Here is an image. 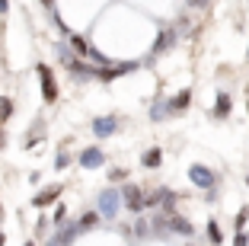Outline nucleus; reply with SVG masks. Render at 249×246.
<instances>
[{
    "label": "nucleus",
    "instance_id": "obj_7",
    "mask_svg": "<svg viewBox=\"0 0 249 246\" xmlns=\"http://www.w3.org/2000/svg\"><path fill=\"white\" fill-rule=\"evenodd\" d=\"M106 163V153L99 151V147H87V151H80V167L83 170H99Z\"/></svg>",
    "mask_w": 249,
    "mask_h": 246
},
{
    "label": "nucleus",
    "instance_id": "obj_24",
    "mask_svg": "<svg viewBox=\"0 0 249 246\" xmlns=\"http://www.w3.org/2000/svg\"><path fill=\"white\" fill-rule=\"evenodd\" d=\"M124 176H128V170H109V179L112 182H122Z\"/></svg>",
    "mask_w": 249,
    "mask_h": 246
},
{
    "label": "nucleus",
    "instance_id": "obj_3",
    "mask_svg": "<svg viewBox=\"0 0 249 246\" xmlns=\"http://www.w3.org/2000/svg\"><path fill=\"white\" fill-rule=\"evenodd\" d=\"M189 179L195 182L198 189H205V192H211L214 186H217V176L211 173L208 167H201V163H195V167H189Z\"/></svg>",
    "mask_w": 249,
    "mask_h": 246
},
{
    "label": "nucleus",
    "instance_id": "obj_2",
    "mask_svg": "<svg viewBox=\"0 0 249 246\" xmlns=\"http://www.w3.org/2000/svg\"><path fill=\"white\" fill-rule=\"evenodd\" d=\"M118 205H122V192L115 189L99 192V217H118Z\"/></svg>",
    "mask_w": 249,
    "mask_h": 246
},
{
    "label": "nucleus",
    "instance_id": "obj_19",
    "mask_svg": "<svg viewBox=\"0 0 249 246\" xmlns=\"http://www.w3.org/2000/svg\"><path fill=\"white\" fill-rule=\"evenodd\" d=\"M71 45L80 51V55H89V42H87L83 36H71Z\"/></svg>",
    "mask_w": 249,
    "mask_h": 246
},
{
    "label": "nucleus",
    "instance_id": "obj_11",
    "mask_svg": "<svg viewBox=\"0 0 249 246\" xmlns=\"http://www.w3.org/2000/svg\"><path fill=\"white\" fill-rule=\"evenodd\" d=\"M230 109H233L230 96H227V93H217V102H214V118H227Z\"/></svg>",
    "mask_w": 249,
    "mask_h": 246
},
{
    "label": "nucleus",
    "instance_id": "obj_20",
    "mask_svg": "<svg viewBox=\"0 0 249 246\" xmlns=\"http://www.w3.org/2000/svg\"><path fill=\"white\" fill-rule=\"evenodd\" d=\"M52 221H54L58 227L67 224V208H64V205H58V208H54V217H52Z\"/></svg>",
    "mask_w": 249,
    "mask_h": 246
},
{
    "label": "nucleus",
    "instance_id": "obj_26",
    "mask_svg": "<svg viewBox=\"0 0 249 246\" xmlns=\"http://www.w3.org/2000/svg\"><path fill=\"white\" fill-rule=\"evenodd\" d=\"M10 10V0H0V13H7Z\"/></svg>",
    "mask_w": 249,
    "mask_h": 246
},
{
    "label": "nucleus",
    "instance_id": "obj_13",
    "mask_svg": "<svg viewBox=\"0 0 249 246\" xmlns=\"http://www.w3.org/2000/svg\"><path fill=\"white\" fill-rule=\"evenodd\" d=\"M189 102H192V93H189V90H182L179 96H173V99H169V109H173V112H179V109H189Z\"/></svg>",
    "mask_w": 249,
    "mask_h": 246
},
{
    "label": "nucleus",
    "instance_id": "obj_31",
    "mask_svg": "<svg viewBox=\"0 0 249 246\" xmlns=\"http://www.w3.org/2000/svg\"><path fill=\"white\" fill-rule=\"evenodd\" d=\"M22 246H36V243H22Z\"/></svg>",
    "mask_w": 249,
    "mask_h": 246
},
{
    "label": "nucleus",
    "instance_id": "obj_22",
    "mask_svg": "<svg viewBox=\"0 0 249 246\" xmlns=\"http://www.w3.org/2000/svg\"><path fill=\"white\" fill-rule=\"evenodd\" d=\"M246 221H249V208H240V214H236V230H243V227H246Z\"/></svg>",
    "mask_w": 249,
    "mask_h": 246
},
{
    "label": "nucleus",
    "instance_id": "obj_27",
    "mask_svg": "<svg viewBox=\"0 0 249 246\" xmlns=\"http://www.w3.org/2000/svg\"><path fill=\"white\" fill-rule=\"evenodd\" d=\"M3 144H7V134H3V131H0V151H3Z\"/></svg>",
    "mask_w": 249,
    "mask_h": 246
},
{
    "label": "nucleus",
    "instance_id": "obj_28",
    "mask_svg": "<svg viewBox=\"0 0 249 246\" xmlns=\"http://www.w3.org/2000/svg\"><path fill=\"white\" fill-rule=\"evenodd\" d=\"M0 246H7V237H3V233H0Z\"/></svg>",
    "mask_w": 249,
    "mask_h": 246
},
{
    "label": "nucleus",
    "instance_id": "obj_15",
    "mask_svg": "<svg viewBox=\"0 0 249 246\" xmlns=\"http://www.w3.org/2000/svg\"><path fill=\"white\" fill-rule=\"evenodd\" d=\"M166 112H173V109H169V99H160L154 109H150V118H154V122H163V118H166Z\"/></svg>",
    "mask_w": 249,
    "mask_h": 246
},
{
    "label": "nucleus",
    "instance_id": "obj_9",
    "mask_svg": "<svg viewBox=\"0 0 249 246\" xmlns=\"http://www.w3.org/2000/svg\"><path fill=\"white\" fill-rule=\"evenodd\" d=\"M138 64H115V67H96V77H103V80H115V77H122V74H131Z\"/></svg>",
    "mask_w": 249,
    "mask_h": 246
},
{
    "label": "nucleus",
    "instance_id": "obj_8",
    "mask_svg": "<svg viewBox=\"0 0 249 246\" xmlns=\"http://www.w3.org/2000/svg\"><path fill=\"white\" fill-rule=\"evenodd\" d=\"M58 195H61V186H48V189H42V192L32 198V205H36V208H45V205L58 202Z\"/></svg>",
    "mask_w": 249,
    "mask_h": 246
},
{
    "label": "nucleus",
    "instance_id": "obj_10",
    "mask_svg": "<svg viewBox=\"0 0 249 246\" xmlns=\"http://www.w3.org/2000/svg\"><path fill=\"white\" fill-rule=\"evenodd\" d=\"M163 163V151L160 147H150V151H144V157H141V167H147V170H157Z\"/></svg>",
    "mask_w": 249,
    "mask_h": 246
},
{
    "label": "nucleus",
    "instance_id": "obj_16",
    "mask_svg": "<svg viewBox=\"0 0 249 246\" xmlns=\"http://www.w3.org/2000/svg\"><path fill=\"white\" fill-rule=\"evenodd\" d=\"M96 221H99V211H87V214L77 221V227H80V230H89V227H96Z\"/></svg>",
    "mask_w": 249,
    "mask_h": 246
},
{
    "label": "nucleus",
    "instance_id": "obj_23",
    "mask_svg": "<svg viewBox=\"0 0 249 246\" xmlns=\"http://www.w3.org/2000/svg\"><path fill=\"white\" fill-rule=\"evenodd\" d=\"M233 246H249V233H246V230H236V237H233Z\"/></svg>",
    "mask_w": 249,
    "mask_h": 246
},
{
    "label": "nucleus",
    "instance_id": "obj_17",
    "mask_svg": "<svg viewBox=\"0 0 249 246\" xmlns=\"http://www.w3.org/2000/svg\"><path fill=\"white\" fill-rule=\"evenodd\" d=\"M7 118H13V99L0 96V122H7Z\"/></svg>",
    "mask_w": 249,
    "mask_h": 246
},
{
    "label": "nucleus",
    "instance_id": "obj_18",
    "mask_svg": "<svg viewBox=\"0 0 249 246\" xmlns=\"http://www.w3.org/2000/svg\"><path fill=\"white\" fill-rule=\"evenodd\" d=\"M208 240H211L214 246H220V243H224V233H220L217 221H208Z\"/></svg>",
    "mask_w": 249,
    "mask_h": 246
},
{
    "label": "nucleus",
    "instance_id": "obj_14",
    "mask_svg": "<svg viewBox=\"0 0 249 246\" xmlns=\"http://www.w3.org/2000/svg\"><path fill=\"white\" fill-rule=\"evenodd\" d=\"M160 205L166 208V214L176 211V192H169V189H160Z\"/></svg>",
    "mask_w": 249,
    "mask_h": 246
},
{
    "label": "nucleus",
    "instance_id": "obj_30",
    "mask_svg": "<svg viewBox=\"0 0 249 246\" xmlns=\"http://www.w3.org/2000/svg\"><path fill=\"white\" fill-rule=\"evenodd\" d=\"M0 217H3V205H0Z\"/></svg>",
    "mask_w": 249,
    "mask_h": 246
},
{
    "label": "nucleus",
    "instance_id": "obj_5",
    "mask_svg": "<svg viewBox=\"0 0 249 246\" xmlns=\"http://www.w3.org/2000/svg\"><path fill=\"white\" fill-rule=\"evenodd\" d=\"M118 115H103V118H96L93 122V134L96 138H112V134H115L118 131Z\"/></svg>",
    "mask_w": 249,
    "mask_h": 246
},
{
    "label": "nucleus",
    "instance_id": "obj_21",
    "mask_svg": "<svg viewBox=\"0 0 249 246\" xmlns=\"http://www.w3.org/2000/svg\"><path fill=\"white\" fill-rule=\"evenodd\" d=\"M157 205H160V189H157V192H147V195H144V208H157Z\"/></svg>",
    "mask_w": 249,
    "mask_h": 246
},
{
    "label": "nucleus",
    "instance_id": "obj_25",
    "mask_svg": "<svg viewBox=\"0 0 249 246\" xmlns=\"http://www.w3.org/2000/svg\"><path fill=\"white\" fill-rule=\"evenodd\" d=\"M67 160H71L67 153H58V170H64V167H67Z\"/></svg>",
    "mask_w": 249,
    "mask_h": 246
},
{
    "label": "nucleus",
    "instance_id": "obj_12",
    "mask_svg": "<svg viewBox=\"0 0 249 246\" xmlns=\"http://www.w3.org/2000/svg\"><path fill=\"white\" fill-rule=\"evenodd\" d=\"M169 45H176V32H163V36L154 42V48H150V51H154V55H160V51H166Z\"/></svg>",
    "mask_w": 249,
    "mask_h": 246
},
{
    "label": "nucleus",
    "instance_id": "obj_1",
    "mask_svg": "<svg viewBox=\"0 0 249 246\" xmlns=\"http://www.w3.org/2000/svg\"><path fill=\"white\" fill-rule=\"evenodd\" d=\"M36 71H38V80H42V99L54 102V99H58V83H54L52 67H48V64H36Z\"/></svg>",
    "mask_w": 249,
    "mask_h": 246
},
{
    "label": "nucleus",
    "instance_id": "obj_29",
    "mask_svg": "<svg viewBox=\"0 0 249 246\" xmlns=\"http://www.w3.org/2000/svg\"><path fill=\"white\" fill-rule=\"evenodd\" d=\"M42 3H45V7H52V3H54V0H42Z\"/></svg>",
    "mask_w": 249,
    "mask_h": 246
},
{
    "label": "nucleus",
    "instance_id": "obj_4",
    "mask_svg": "<svg viewBox=\"0 0 249 246\" xmlns=\"http://www.w3.org/2000/svg\"><path fill=\"white\" fill-rule=\"evenodd\" d=\"M122 202L128 211H144V189L138 186H124L122 189Z\"/></svg>",
    "mask_w": 249,
    "mask_h": 246
},
{
    "label": "nucleus",
    "instance_id": "obj_32",
    "mask_svg": "<svg viewBox=\"0 0 249 246\" xmlns=\"http://www.w3.org/2000/svg\"><path fill=\"white\" fill-rule=\"evenodd\" d=\"M246 186H249V176H246Z\"/></svg>",
    "mask_w": 249,
    "mask_h": 246
},
{
    "label": "nucleus",
    "instance_id": "obj_6",
    "mask_svg": "<svg viewBox=\"0 0 249 246\" xmlns=\"http://www.w3.org/2000/svg\"><path fill=\"white\" fill-rule=\"evenodd\" d=\"M166 227H169V233H179V237H192L195 233V227H192V221H185L182 214H166Z\"/></svg>",
    "mask_w": 249,
    "mask_h": 246
}]
</instances>
